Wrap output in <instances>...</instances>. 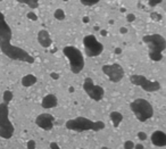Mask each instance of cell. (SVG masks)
Here are the masks:
<instances>
[{
	"mask_svg": "<svg viewBox=\"0 0 166 149\" xmlns=\"http://www.w3.org/2000/svg\"><path fill=\"white\" fill-rule=\"evenodd\" d=\"M11 38H13V32H11V26L6 22L5 15L0 11V50L1 53L13 61L33 64L34 57L31 56L26 50L22 49L21 47L11 45Z\"/></svg>",
	"mask_w": 166,
	"mask_h": 149,
	"instance_id": "cell-1",
	"label": "cell"
},
{
	"mask_svg": "<svg viewBox=\"0 0 166 149\" xmlns=\"http://www.w3.org/2000/svg\"><path fill=\"white\" fill-rule=\"evenodd\" d=\"M65 128L67 130L75 132H84V131H101L105 129V123L103 121H92L88 117L79 116L72 120H68L65 123Z\"/></svg>",
	"mask_w": 166,
	"mask_h": 149,
	"instance_id": "cell-2",
	"label": "cell"
},
{
	"mask_svg": "<svg viewBox=\"0 0 166 149\" xmlns=\"http://www.w3.org/2000/svg\"><path fill=\"white\" fill-rule=\"evenodd\" d=\"M142 41L148 46L149 57L154 62H160L163 59V51L166 48V40L160 34H149L142 38Z\"/></svg>",
	"mask_w": 166,
	"mask_h": 149,
	"instance_id": "cell-3",
	"label": "cell"
},
{
	"mask_svg": "<svg viewBox=\"0 0 166 149\" xmlns=\"http://www.w3.org/2000/svg\"><path fill=\"white\" fill-rule=\"evenodd\" d=\"M63 53L68 59V62H70V67H71L72 73L79 74L84 68V57H83V53L76 47H64Z\"/></svg>",
	"mask_w": 166,
	"mask_h": 149,
	"instance_id": "cell-4",
	"label": "cell"
},
{
	"mask_svg": "<svg viewBox=\"0 0 166 149\" xmlns=\"http://www.w3.org/2000/svg\"><path fill=\"white\" fill-rule=\"evenodd\" d=\"M130 108L135 115L139 122H146L150 120L154 115V108L148 100L138 98L130 104Z\"/></svg>",
	"mask_w": 166,
	"mask_h": 149,
	"instance_id": "cell-5",
	"label": "cell"
},
{
	"mask_svg": "<svg viewBox=\"0 0 166 149\" xmlns=\"http://www.w3.org/2000/svg\"><path fill=\"white\" fill-rule=\"evenodd\" d=\"M15 128L9 120V107L8 104H0V138L11 139L14 135Z\"/></svg>",
	"mask_w": 166,
	"mask_h": 149,
	"instance_id": "cell-6",
	"label": "cell"
},
{
	"mask_svg": "<svg viewBox=\"0 0 166 149\" xmlns=\"http://www.w3.org/2000/svg\"><path fill=\"white\" fill-rule=\"evenodd\" d=\"M130 81L132 84L138 85L142 90H145L147 92H156L160 89V83L158 81H151L143 76V75L133 74L130 76Z\"/></svg>",
	"mask_w": 166,
	"mask_h": 149,
	"instance_id": "cell-7",
	"label": "cell"
},
{
	"mask_svg": "<svg viewBox=\"0 0 166 149\" xmlns=\"http://www.w3.org/2000/svg\"><path fill=\"white\" fill-rule=\"evenodd\" d=\"M83 46H84L85 55L88 57H97L104 51V45L99 42L98 39L92 34L85 36L83 38Z\"/></svg>",
	"mask_w": 166,
	"mask_h": 149,
	"instance_id": "cell-8",
	"label": "cell"
},
{
	"mask_svg": "<svg viewBox=\"0 0 166 149\" xmlns=\"http://www.w3.org/2000/svg\"><path fill=\"white\" fill-rule=\"evenodd\" d=\"M83 90L91 99L95 101H100L105 96V90L103 87L96 84L91 78H87L83 82Z\"/></svg>",
	"mask_w": 166,
	"mask_h": 149,
	"instance_id": "cell-9",
	"label": "cell"
},
{
	"mask_svg": "<svg viewBox=\"0 0 166 149\" xmlns=\"http://www.w3.org/2000/svg\"><path fill=\"white\" fill-rule=\"evenodd\" d=\"M101 70H103L104 74L107 75L108 79L113 83L120 82L124 78V74H125L124 68L120 64H117V63H114V64H109V65H104Z\"/></svg>",
	"mask_w": 166,
	"mask_h": 149,
	"instance_id": "cell-10",
	"label": "cell"
},
{
	"mask_svg": "<svg viewBox=\"0 0 166 149\" xmlns=\"http://www.w3.org/2000/svg\"><path fill=\"white\" fill-rule=\"evenodd\" d=\"M53 122H55V117L51 114L43 113L38 115L36 118V124L40 129H42L45 131H50L53 128Z\"/></svg>",
	"mask_w": 166,
	"mask_h": 149,
	"instance_id": "cell-11",
	"label": "cell"
},
{
	"mask_svg": "<svg viewBox=\"0 0 166 149\" xmlns=\"http://www.w3.org/2000/svg\"><path fill=\"white\" fill-rule=\"evenodd\" d=\"M151 143L156 147H165L166 146V133L163 131H155L152 132L150 137Z\"/></svg>",
	"mask_w": 166,
	"mask_h": 149,
	"instance_id": "cell-12",
	"label": "cell"
},
{
	"mask_svg": "<svg viewBox=\"0 0 166 149\" xmlns=\"http://www.w3.org/2000/svg\"><path fill=\"white\" fill-rule=\"evenodd\" d=\"M38 42L41 47L43 48H49L53 43V39L50 36L49 32L47 30H41L38 33Z\"/></svg>",
	"mask_w": 166,
	"mask_h": 149,
	"instance_id": "cell-13",
	"label": "cell"
},
{
	"mask_svg": "<svg viewBox=\"0 0 166 149\" xmlns=\"http://www.w3.org/2000/svg\"><path fill=\"white\" fill-rule=\"evenodd\" d=\"M57 104H58V100H57V97L55 95H47V96L43 97L42 99V103H41V106L43 108H46V109H49V108H53V107L57 106Z\"/></svg>",
	"mask_w": 166,
	"mask_h": 149,
	"instance_id": "cell-14",
	"label": "cell"
},
{
	"mask_svg": "<svg viewBox=\"0 0 166 149\" xmlns=\"http://www.w3.org/2000/svg\"><path fill=\"white\" fill-rule=\"evenodd\" d=\"M36 81H38V79H36V75L28 74V75H25V76L22 78L21 82H22V85H23V87H25V88H30V87L36 84Z\"/></svg>",
	"mask_w": 166,
	"mask_h": 149,
	"instance_id": "cell-15",
	"label": "cell"
},
{
	"mask_svg": "<svg viewBox=\"0 0 166 149\" xmlns=\"http://www.w3.org/2000/svg\"><path fill=\"white\" fill-rule=\"evenodd\" d=\"M109 117H110V121H112V123H113V125L115 128H117L121 124V122L123 121V115L120 112H112Z\"/></svg>",
	"mask_w": 166,
	"mask_h": 149,
	"instance_id": "cell-16",
	"label": "cell"
},
{
	"mask_svg": "<svg viewBox=\"0 0 166 149\" xmlns=\"http://www.w3.org/2000/svg\"><path fill=\"white\" fill-rule=\"evenodd\" d=\"M16 1L19 4L26 5V6H28L30 8H33V9L39 7V0H16Z\"/></svg>",
	"mask_w": 166,
	"mask_h": 149,
	"instance_id": "cell-17",
	"label": "cell"
},
{
	"mask_svg": "<svg viewBox=\"0 0 166 149\" xmlns=\"http://www.w3.org/2000/svg\"><path fill=\"white\" fill-rule=\"evenodd\" d=\"M53 16H55V18L58 19V21H64V19H65V13H64V11L63 9H60V8L55 11Z\"/></svg>",
	"mask_w": 166,
	"mask_h": 149,
	"instance_id": "cell-18",
	"label": "cell"
},
{
	"mask_svg": "<svg viewBox=\"0 0 166 149\" xmlns=\"http://www.w3.org/2000/svg\"><path fill=\"white\" fill-rule=\"evenodd\" d=\"M13 99V93L9 90H6L4 92V103L5 104H9Z\"/></svg>",
	"mask_w": 166,
	"mask_h": 149,
	"instance_id": "cell-19",
	"label": "cell"
},
{
	"mask_svg": "<svg viewBox=\"0 0 166 149\" xmlns=\"http://www.w3.org/2000/svg\"><path fill=\"white\" fill-rule=\"evenodd\" d=\"M82 5L84 6H93V5L98 4L100 0H80Z\"/></svg>",
	"mask_w": 166,
	"mask_h": 149,
	"instance_id": "cell-20",
	"label": "cell"
},
{
	"mask_svg": "<svg viewBox=\"0 0 166 149\" xmlns=\"http://www.w3.org/2000/svg\"><path fill=\"white\" fill-rule=\"evenodd\" d=\"M124 149H134V142L131 140H126L124 142Z\"/></svg>",
	"mask_w": 166,
	"mask_h": 149,
	"instance_id": "cell-21",
	"label": "cell"
},
{
	"mask_svg": "<svg viewBox=\"0 0 166 149\" xmlns=\"http://www.w3.org/2000/svg\"><path fill=\"white\" fill-rule=\"evenodd\" d=\"M150 17H151L154 21H160V19H162V15L158 14V13H151V14H150Z\"/></svg>",
	"mask_w": 166,
	"mask_h": 149,
	"instance_id": "cell-22",
	"label": "cell"
},
{
	"mask_svg": "<svg viewBox=\"0 0 166 149\" xmlns=\"http://www.w3.org/2000/svg\"><path fill=\"white\" fill-rule=\"evenodd\" d=\"M162 1L163 0H149V6H150V7H155V6L160 4Z\"/></svg>",
	"mask_w": 166,
	"mask_h": 149,
	"instance_id": "cell-23",
	"label": "cell"
},
{
	"mask_svg": "<svg viewBox=\"0 0 166 149\" xmlns=\"http://www.w3.org/2000/svg\"><path fill=\"white\" fill-rule=\"evenodd\" d=\"M28 149H36V141L33 140L28 141Z\"/></svg>",
	"mask_w": 166,
	"mask_h": 149,
	"instance_id": "cell-24",
	"label": "cell"
},
{
	"mask_svg": "<svg viewBox=\"0 0 166 149\" xmlns=\"http://www.w3.org/2000/svg\"><path fill=\"white\" fill-rule=\"evenodd\" d=\"M28 18H30V19H32V21H36V19H38V16H36L34 13H28Z\"/></svg>",
	"mask_w": 166,
	"mask_h": 149,
	"instance_id": "cell-25",
	"label": "cell"
},
{
	"mask_svg": "<svg viewBox=\"0 0 166 149\" xmlns=\"http://www.w3.org/2000/svg\"><path fill=\"white\" fill-rule=\"evenodd\" d=\"M138 138L140 139V140H146V139H147V134H146L145 132H139Z\"/></svg>",
	"mask_w": 166,
	"mask_h": 149,
	"instance_id": "cell-26",
	"label": "cell"
},
{
	"mask_svg": "<svg viewBox=\"0 0 166 149\" xmlns=\"http://www.w3.org/2000/svg\"><path fill=\"white\" fill-rule=\"evenodd\" d=\"M50 149H62V148H60V146L57 142H51L50 143Z\"/></svg>",
	"mask_w": 166,
	"mask_h": 149,
	"instance_id": "cell-27",
	"label": "cell"
},
{
	"mask_svg": "<svg viewBox=\"0 0 166 149\" xmlns=\"http://www.w3.org/2000/svg\"><path fill=\"white\" fill-rule=\"evenodd\" d=\"M126 19H127V22H133L135 19V16L133 14H129L126 16Z\"/></svg>",
	"mask_w": 166,
	"mask_h": 149,
	"instance_id": "cell-28",
	"label": "cell"
},
{
	"mask_svg": "<svg viewBox=\"0 0 166 149\" xmlns=\"http://www.w3.org/2000/svg\"><path fill=\"white\" fill-rule=\"evenodd\" d=\"M134 148L135 149H145V147L142 145H140V143H138V145H134Z\"/></svg>",
	"mask_w": 166,
	"mask_h": 149,
	"instance_id": "cell-29",
	"label": "cell"
},
{
	"mask_svg": "<svg viewBox=\"0 0 166 149\" xmlns=\"http://www.w3.org/2000/svg\"><path fill=\"white\" fill-rule=\"evenodd\" d=\"M120 31H121V33H126L127 30H126V28H121Z\"/></svg>",
	"mask_w": 166,
	"mask_h": 149,
	"instance_id": "cell-30",
	"label": "cell"
},
{
	"mask_svg": "<svg viewBox=\"0 0 166 149\" xmlns=\"http://www.w3.org/2000/svg\"><path fill=\"white\" fill-rule=\"evenodd\" d=\"M51 76H53V79H58V75L53 74H53H51Z\"/></svg>",
	"mask_w": 166,
	"mask_h": 149,
	"instance_id": "cell-31",
	"label": "cell"
},
{
	"mask_svg": "<svg viewBox=\"0 0 166 149\" xmlns=\"http://www.w3.org/2000/svg\"><path fill=\"white\" fill-rule=\"evenodd\" d=\"M122 53V50H121L120 48H117V49H116V53Z\"/></svg>",
	"mask_w": 166,
	"mask_h": 149,
	"instance_id": "cell-32",
	"label": "cell"
},
{
	"mask_svg": "<svg viewBox=\"0 0 166 149\" xmlns=\"http://www.w3.org/2000/svg\"><path fill=\"white\" fill-rule=\"evenodd\" d=\"M101 149H112V148H108V147H103Z\"/></svg>",
	"mask_w": 166,
	"mask_h": 149,
	"instance_id": "cell-33",
	"label": "cell"
},
{
	"mask_svg": "<svg viewBox=\"0 0 166 149\" xmlns=\"http://www.w3.org/2000/svg\"><path fill=\"white\" fill-rule=\"evenodd\" d=\"M0 1H2V0H0Z\"/></svg>",
	"mask_w": 166,
	"mask_h": 149,
	"instance_id": "cell-34",
	"label": "cell"
}]
</instances>
